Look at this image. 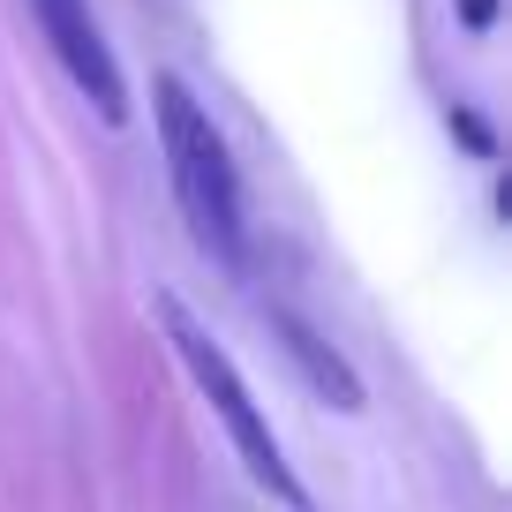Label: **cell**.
Here are the masks:
<instances>
[{"mask_svg": "<svg viewBox=\"0 0 512 512\" xmlns=\"http://www.w3.org/2000/svg\"><path fill=\"white\" fill-rule=\"evenodd\" d=\"M151 121H159V151H166V181H174V204L189 219L196 249L241 264L249 234H241V174L234 151H226L219 121L196 106V91L181 76H151Z\"/></svg>", "mask_w": 512, "mask_h": 512, "instance_id": "6da1fadb", "label": "cell"}, {"mask_svg": "<svg viewBox=\"0 0 512 512\" xmlns=\"http://www.w3.org/2000/svg\"><path fill=\"white\" fill-rule=\"evenodd\" d=\"M31 8H38L46 46L61 53V68L76 76V91L98 106V121L121 128L128 121V83H121V68H113V46H106V31H98L91 0H31Z\"/></svg>", "mask_w": 512, "mask_h": 512, "instance_id": "3957f363", "label": "cell"}, {"mask_svg": "<svg viewBox=\"0 0 512 512\" xmlns=\"http://www.w3.org/2000/svg\"><path fill=\"white\" fill-rule=\"evenodd\" d=\"M460 23H467V31H490V23H497V0H460Z\"/></svg>", "mask_w": 512, "mask_h": 512, "instance_id": "8992f818", "label": "cell"}, {"mask_svg": "<svg viewBox=\"0 0 512 512\" xmlns=\"http://www.w3.org/2000/svg\"><path fill=\"white\" fill-rule=\"evenodd\" d=\"M452 136H460V144L475 151V159H490V151H497V136H490V128H482L467 106H452Z\"/></svg>", "mask_w": 512, "mask_h": 512, "instance_id": "5b68a950", "label": "cell"}, {"mask_svg": "<svg viewBox=\"0 0 512 512\" xmlns=\"http://www.w3.org/2000/svg\"><path fill=\"white\" fill-rule=\"evenodd\" d=\"M159 324H166V347H174V362L189 369V384L204 392L211 415H219V430H226V445H234V460L249 467V482L272 497V505H287V512H317V505H309V490L294 482V467H287V452H279V437H272V422H264V407H256V392L241 384L234 354L211 339V324L196 317L181 294H159Z\"/></svg>", "mask_w": 512, "mask_h": 512, "instance_id": "7a4b0ae2", "label": "cell"}, {"mask_svg": "<svg viewBox=\"0 0 512 512\" xmlns=\"http://www.w3.org/2000/svg\"><path fill=\"white\" fill-rule=\"evenodd\" d=\"M264 324H272V339H279V354H287L294 369H302V384L317 392L324 407H339V415H362V377H354V362L332 347L324 332H309L294 309H264Z\"/></svg>", "mask_w": 512, "mask_h": 512, "instance_id": "277c9868", "label": "cell"}]
</instances>
